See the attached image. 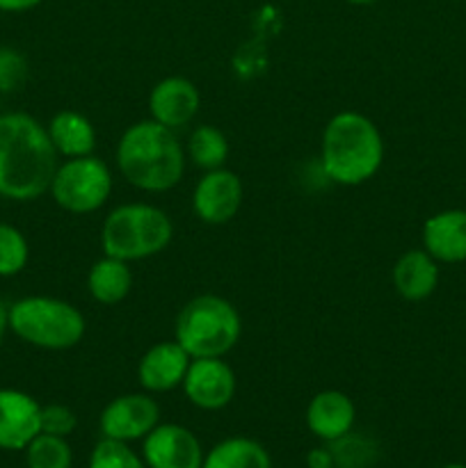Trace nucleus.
Segmentation results:
<instances>
[{
    "label": "nucleus",
    "instance_id": "nucleus-1",
    "mask_svg": "<svg viewBox=\"0 0 466 468\" xmlns=\"http://www.w3.org/2000/svg\"><path fill=\"white\" fill-rule=\"evenodd\" d=\"M58 151L32 114H0V197L35 201L50 190Z\"/></svg>",
    "mask_w": 466,
    "mask_h": 468
},
{
    "label": "nucleus",
    "instance_id": "nucleus-2",
    "mask_svg": "<svg viewBox=\"0 0 466 468\" xmlns=\"http://www.w3.org/2000/svg\"><path fill=\"white\" fill-rule=\"evenodd\" d=\"M187 155L176 131L144 119L123 131L117 144V167L142 192H169L185 174Z\"/></svg>",
    "mask_w": 466,
    "mask_h": 468
},
{
    "label": "nucleus",
    "instance_id": "nucleus-3",
    "mask_svg": "<svg viewBox=\"0 0 466 468\" xmlns=\"http://www.w3.org/2000/svg\"><path fill=\"white\" fill-rule=\"evenodd\" d=\"M320 163L329 181L350 187L361 186L370 181L384 163L382 133L365 114L343 110L324 126Z\"/></svg>",
    "mask_w": 466,
    "mask_h": 468
},
{
    "label": "nucleus",
    "instance_id": "nucleus-4",
    "mask_svg": "<svg viewBox=\"0 0 466 468\" xmlns=\"http://www.w3.org/2000/svg\"><path fill=\"white\" fill-rule=\"evenodd\" d=\"M242 320L236 306L224 297L204 292L178 311L174 341L192 356H227L238 346Z\"/></svg>",
    "mask_w": 466,
    "mask_h": 468
},
{
    "label": "nucleus",
    "instance_id": "nucleus-5",
    "mask_svg": "<svg viewBox=\"0 0 466 468\" xmlns=\"http://www.w3.org/2000/svg\"><path fill=\"white\" fill-rule=\"evenodd\" d=\"M174 238V224L163 208L154 204H123L105 218L101 229V247L105 256L126 261H144L160 254Z\"/></svg>",
    "mask_w": 466,
    "mask_h": 468
},
{
    "label": "nucleus",
    "instance_id": "nucleus-6",
    "mask_svg": "<svg viewBox=\"0 0 466 468\" xmlns=\"http://www.w3.org/2000/svg\"><path fill=\"white\" fill-rule=\"evenodd\" d=\"M9 329L21 341L41 350H71L87 332L85 315L69 302L58 297L32 295L14 302L7 309Z\"/></svg>",
    "mask_w": 466,
    "mask_h": 468
},
{
    "label": "nucleus",
    "instance_id": "nucleus-7",
    "mask_svg": "<svg viewBox=\"0 0 466 468\" xmlns=\"http://www.w3.org/2000/svg\"><path fill=\"white\" fill-rule=\"evenodd\" d=\"M50 197L62 210L71 215H90L103 208L112 192V174L101 158L82 155V158H67V163L58 165Z\"/></svg>",
    "mask_w": 466,
    "mask_h": 468
},
{
    "label": "nucleus",
    "instance_id": "nucleus-8",
    "mask_svg": "<svg viewBox=\"0 0 466 468\" xmlns=\"http://www.w3.org/2000/svg\"><path fill=\"white\" fill-rule=\"evenodd\" d=\"M160 423V405L149 393H126L114 398L101 411L99 428L105 439L142 441Z\"/></svg>",
    "mask_w": 466,
    "mask_h": 468
},
{
    "label": "nucleus",
    "instance_id": "nucleus-9",
    "mask_svg": "<svg viewBox=\"0 0 466 468\" xmlns=\"http://www.w3.org/2000/svg\"><path fill=\"white\" fill-rule=\"evenodd\" d=\"M238 379L224 356L192 359L183 379V393L187 400L204 411H219L236 398Z\"/></svg>",
    "mask_w": 466,
    "mask_h": 468
},
{
    "label": "nucleus",
    "instance_id": "nucleus-10",
    "mask_svg": "<svg viewBox=\"0 0 466 468\" xmlns=\"http://www.w3.org/2000/svg\"><path fill=\"white\" fill-rule=\"evenodd\" d=\"M204 448L192 430L176 423H158L142 439V460L149 468H201Z\"/></svg>",
    "mask_w": 466,
    "mask_h": 468
},
{
    "label": "nucleus",
    "instance_id": "nucleus-11",
    "mask_svg": "<svg viewBox=\"0 0 466 468\" xmlns=\"http://www.w3.org/2000/svg\"><path fill=\"white\" fill-rule=\"evenodd\" d=\"M242 197H245V187L236 172L224 167L210 169L195 186L192 210L201 222L219 227L236 218L242 206Z\"/></svg>",
    "mask_w": 466,
    "mask_h": 468
},
{
    "label": "nucleus",
    "instance_id": "nucleus-12",
    "mask_svg": "<svg viewBox=\"0 0 466 468\" xmlns=\"http://www.w3.org/2000/svg\"><path fill=\"white\" fill-rule=\"evenodd\" d=\"M201 108V94L192 80L183 76H169L155 82L149 94L151 119L178 131L195 122Z\"/></svg>",
    "mask_w": 466,
    "mask_h": 468
},
{
    "label": "nucleus",
    "instance_id": "nucleus-13",
    "mask_svg": "<svg viewBox=\"0 0 466 468\" xmlns=\"http://www.w3.org/2000/svg\"><path fill=\"white\" fill-rule=\"evenodd\" d=\"M192 356L176 341L151 346L137 364V382L149 393H167L183 387Z\"/></svg>",
    "mask_w": 466,
    "mask_h": 468
},
{
    "label": "nucleus",
    "instance_id": "nucleus-14",
    "mask_svg": "<svg viewBox=\"0 0 466 468\" xmlns=\"http://www.w3.org/2000/svg\"><path fill=\"white\" fill-rule=\"evenodd\" d=\"M41 405L16 388H0V448L26 451L41 432Z\"/></svg>",
    "mask_w": 466,
    "mask_h": 468
},
{
    "label": "nucleus",
    "instance_id": "nucleus-15",
    "mask_svg": "<svg viewBox=\"0 0 466 468\" xmlns=\"http://www.w3.org/2000/svg\"><path fill=\"white\" fill-rule=\"evenodd\" d=\"M356 420V407L347 393L327 388L311 398L306 407V428L320 441L332 443L352 432Z\"/></svg>",
    "mask_w": 466,
    "mask_h": 468
},
{
    "label": "nucleus",
    "instance_id": "nucleus-16",
    "mask_svg": "<svg viewBox=\"0 0 466 468\" xmlns=\"http://www.w3.org/2000/svg\"><path fill=\"white\" fill-rule=\"evenodd\" d=\"M423 247L437 263L466 261V210L452 208L432 215L423 224Z\"/></svg>",
    "mask_w": 466,
    "mask_h": 468
},
{
    "label": "nucleus",
    "instance_id": "nucleus-17",
    "mask_svg": "<svg viewBox=\"0 0 466 468\" xmlns=\"http://www.w3.org/2000/svg\"><path fill=\"white\" fill-rule=\"evenodd\" d=\"M393 288L407 302H423L437 291L439 265L425 250H409L393 265Z\"/></svg>",
    "mask_w": 466,
    "mask_h": 468
},
{
    "label": "nucleus",
    "instance_id": "nucleus-18",
    "mask_svg": "<svg viewBox=\"0 0 466 468\" xmlns=\"http://www.w3.org/2000/svg\"><path fill=\"white\" fill-rule=\"evenodd\" d=\"M50 142H53L58 155L64 158H82L91 155L96 149V131L94 123L85 114L76 110H62L50 119L46 126Z\"/></svg>",
    "mask_w": 466,
    "mask_h": 468
},
{
    "label": "nucleus",
    "instance_id": "nucleus-19",
    "mask_svg": "<svg viewBox=\"0 0 466 468\" xmlns=\"http://www.w3.org/2000/svg\"><path fill=\"white\" fill-rule=\"evenodd\" d=\"M132 288V272L126 261L103 256L91 265L87 274V291L91 300L103 306H114L131 295Z\"/></svg>",
    "mask_w": 466,
    "mask_h": 468
},
{
    "label": "nucleus",
    "instance_id": "nucleus-20",
    "mask_svg": "<svg viewBox=\"0 0 466 468\" xmlns=\"http://www.w3.org/2000/svg\"><path fill=\"white\" fill-rule=\"evenodd\" d=\"M201 468H274L270 452L249 437H228L215 443Z\"/></svg>",
    "mask_w": 466,
    "mask_h": 468
},
{
    "label": "nucleus",
    "instance_id": "nucleus-21",
    "mask_svg": "<svg viewBox=\"0 0 466 468\" xmlns=\"http://www.w3.org/2000/svg\"><path fill=\"white\" fill-rule=\"evenodd\" d=\"M228 154H231V146H228L227 135L219 128L204 123V126H196L190 133L185 155L204 172L224 167Z\"/></svg>",
    "mask_w": 466,
    "mask_h": 468
},
{
    "label": "nucleus",
    "instance_id": "nucleus-22",
    "mask_svg": "<svg viewBox=\"0 0 466 468\" xmlns=\"http://www.w3.org/2000/svg\"><path fill=\"white\" fill-rule=\"evenodd\" d=\"M27 468H71L73 451L64 437L39 432L26 446Z\"/></svg>",
    "mask_w": 466,
    "mask_h": 468
},
{
    "label": "nucleus",
    "instance_id": "nucleus-23",
    "mask_svg": "<svg viewBox=\"0 0 466 468\" xmlns=\"http://www.w3.org/2000/svg\"><path fill=\"white\" fill-rule=\"evenodd\" d=\"M30 259L26 236L12 224L0 222V277H16Z\"/></svg>",
    "mask_w": 466,
    "mask_h": 468
},
{
    "label": "nucleus",
    "instance_id": "nucleus-24",
    "mask_svg": "<svg viewBox=\"0 0 466 468\" xmlns=\"http://www.w3.org/2000/svg\"><path fill=\"white\" fill-rule=\"evenodd\" d=\"M327 446L332 448L336 468H368L375 462V455H377V448L370 439L356 437L352 432L327 443Z\"/></svg>",
    "mask_w": 466,
    "mask_h": 468
},
{
    "label": "nucleus",
    "instance_id": "nucleus-25",
    "mask_svg": "<svg viewBox=\"0 0 466 468\" xmlns=\"http://www.w3.org/2000/svg\"><path fill=\"white\" fill-rule=\"evenodd\" d=\"M90 468H149L126 441L101 439L90 455Z\"/></svg>",
    "mask_w": 466,
    "mask_h": 468
},
{
    "label": "nucleus",
    "instance_id": "nucleus-26",
    "mask_svg": "<svg viewBox=\"0 0 466 468\" xmlns=\"http://www.w3.org/2000/svg\"><path fill=\"white\" fill-rule=\"evenodd\" d=\"M27 78V62L16 48L0 46V91L9 94L23 87Z\"/></svg>",
    "mask_w": 466,
    "mask_h": 468
},
{
    "label": "nucleus",
    "instance_id": "nucleus-27",
    "mask_svg": "<svg viewBox=\"0 0 466 468\" xmlns=\"http://www.w3.org/2000/svg\"><path fill=\"white\" fill-rule=\"evenodd\" d=\"M39 423H41V432L67 439L69 434H73V430H76L78 419L67 405H46L41 407Z\"/></svg>",
    "mask_w": 466,
    "mask_h": 468
},
{
    "label": "nucleus",
    "instance_id": "nucleus-28",
    "mask_svg": "<svg viewBox=\"0 0 466 468\" xmlns=\"http://www.w3.org/2000/svg\"><path fill=\"white\" fill-rule=\"evenodd\" d=\"M306 468H336L332 448L318 446L313 451H309V455H306Z\"/></svg>",
    "mask_w": 466,
    "mask_h": 468
},
{
    "label": "nucleus",
    "instance_id": "nucleus-29",
    "mask_svg": "<svg viewBox=\"0 0 466 468\" xmlns=\"http://www.w3.org/2000/svg\"><path fill=\"white\" fill-rule=\"evenodd\" d=\"M39 3L41 0H0V12H27Z\"/></svg>",
    "mask_w": 466,
    "mask_h": 468
},
{
    "label": "nucleus",
    "instance_id": "nucleus-30",
    "mask_svg": "<svg viewBox=\"0 0 466 468\" xmlns=\"http://www.w3.org/2000/svg\"><path fill=\"white\" fill-rule=\"evenodd\" d=\"M9 329V320H7V309H5V304L0 302V346H3L5 341V334H7Z\"/></svg>",
    "mask_w": 466,
    "mask_h": 468
},
{
    "label": "nucleus",
    "instance_id": "nucleus-31",
    "mask_svg": "<svg viewBox=\"0 0 466 468\" xmlns=\"http://www.w3.org/2000/svg\"><path fill=\"white\" fill-rule=\"evenodd\" d=\"M347 3H352V5H370V3H375V0H347Z\"/></svg>",
    "mask_w": 466,
    "mask_h": 468
},
{
    "label": "nucleus",
    "instance_id": "nucleus-32",
    "mask_svg": "<svg viewBox=\"0 0 466 468\" xmlns=\"http://www.w3.org/2000/svg\"><path fill=\"white\" fill-rule=\"evenodd\" d=\"M443 468H466V464H446Z\"/></svg>",
    "mask_w": 466,
    "mask_h": 468
}]
</instances>
